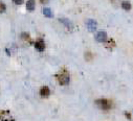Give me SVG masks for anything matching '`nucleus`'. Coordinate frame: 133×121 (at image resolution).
<instances>
[{"label": "nucleus", "instance_id": "obj_1", "mask_svg": "<svg viewBox=\"0 0 133 121\" xmlns=\"http://www.w3.org/2000/svg\"><path fill=\"white\" fill-rule=\"evenodd\" d=\"M56 78L58 79L59 84L61 86H67L70 81V76H69V73L66 69H62L57 75H56Z\"/></svg>", "mask_w": 133, "mask_h": 121}, {"label": "nucleus", "instance_id": "obj_2", "mask_svg": "<svg viewBox=\"0 0 133 121\" xmlns=\"http://www.w3.org/2000/svg\"><path fill=\"white\" fill-rule=\"evenodd\" d=\"M95 104H96V107H98L99 109L105 110V111H107V110H110V109L112 108V104H111V102H110L108 99H104V98L95 100Z\"/></svg>", "mask_w": 133, "mask_h": 121}, {"label": "nucleus", "instance_id": "obj_3", "mask_svg": "<svg viewBox=\"0 0 133 121\" xmlns=\"http://www.w3.org/2000/svg\"><path fill=\"white\" fill-rule=\"evenodd\" d=\"M86 27H87V29L89 30V32L93 33V32H95V30H96L97 23H96L93 19H88V20L86 21Z\"/></svg>", "mask_w": 133, "mask_h": 121}, {"label": "nucleus", "instance_id": "obj_4", "mask_svg": "<svg viewBox=\"0 0 133 121\" xmlns=\"http://www.w3.org/2000/svg\"><path fill=\"white\" fill-rule=\"evenodd\" d=\"M34 46H35L36 50L42 52V51H44V49H45V42H44L42 39H38V40L34 43Z\"/></svg>", "mask_w": 133, "mask_h": 121}, {"label": "nucleus", "instance_id": "obj_5", "mask_svg": "<svg viewBox=\"0 0 133 121\" xmlns=\"http://www.w3.org/2000/svg\"><path fill=\"white\" fill-rule=\"evenodd\" d=\"M95 40H96L97 42H101V43L106 42V40H107V35H106V33H105V32H98V33L95 35Z\"/></svg>", "mask_w": 133, "mask_h": 121}, {"label": "nucleus", "instance_id": "obj_6", "mask_svg": "<svg viewBox=\"0 0 133 121\" xmlns=\"http://www.w3.org/2000/svg\"><path fill=\"white\" fill-rule=\"evenodd\" d=\"M59 21H60L62 24H64L68 29H71V28H72V22H71L69 19H67V18H60Z\"/></svg>", "mask_w": 133, "mask_h": 121}, {"label": "nucleus", "instance_id": "obj_7", "mask_svg": "<svg viewBox=\"0 0 133 121\" xmlns=\"http://www.w3.org/2000/svg\"><path fill=\"white\" fill-rule=\"evenodd\" d=\"M35 6H36L35 0H28V1L26 2V10L28 12H32L35 10Z\"/></svg>", "mask_w": 133, "mask_h": 121}, {"label": "nucleus", "instance_id": "obj_8", "mask_svg": "<svg viewBox=\"0 0 133 121\" xmlns=\"http://www.w3.org/2000/svg\"><path fill=\"white\" fill-rule=\"evenodd\" d=\"M49 93H50V91H49V89H48V87H42L41 88V90H40V95L42 96V97H47L48 95H49Z\"/></svg>", "mask_w": 133, "mask_h": 121}, {"label": "nucleus", "instance_id": "obj_9", "mask_svg": "<svg viewBox=\"0 0 133 121\" xmlns=\"http://www.w3.org/2000/svg\"><path fill=\"white\" fill-rule=\"evenodd\" d=\"M43 15L45 16V17H47V18H52V12H51V10L49 9V7H44L43 9Z\"/></svg>", "mask_w": 133, "mask_h": 121}, {"label": "nucleus", "instance_id": "obj_10", "mask_svg": "<svg viewBox=\"0 0 133 121\" xmlns=\"http://www.w3.org/2000/svg\"><path fill=\"white\" fill-rule=\"evenodd\" d=\"M122 7L125 11H130L131 10V3L129 1H123L122 2Z\"/></svg>", "mask_w": 133, "mask_h": 121}, {"label": "nucleus", "instance_id": "obj_11", "mask_svg": "<svg viewBox=\"0 0 133 121\" xmlns=\"http://www.w3.org/2000/svg\"><path fill=\"white\" fill-rule=\"evenodd\" d=\"M1 113H2V115L4 116V118L0 117V121H15V120L11 117V115H10V114L8 115V117H5V113H6V112H1Z\"/></svg>", "mask_w": 133, "mask_h": 121}, {"label": "nucleus", "instance_id": "obj_12", "mask_svg": "<svg viewBox=\"0 0 133 121\" xmlns=\"http://www.w3.org/2000/svg\"><path fill=\"white\" fill-rule=\"evenodd\" d=\"M21 38L24 39V40H26V41H29L30 40V36L28 35V33H22L21 34Z\"/></svg>", "mask_w": 133, "mask_h": 121}, {"label": "nucleus", "instance_id": "obj_13", "mask_svg": "<svg viewBox=\"0 0 133 121\" xmlns=\"http://www.w3.org/2000/svg\"><path fill=\"white\" fill-rule=\"evenodd\" d=\"M5 11H6V6H5V4H4L3 2L0 1V14L4 13Z\"/></svg>", "mask_w": 133, "mask_h": 121}, {"label": "nucleus", "instance_id": "obj_14", "mask_svg": "<svg viewBox=\"0 0 133 121\" xmlns=\"http://www.w3.org/2000/svg\"><path fill=\"white\" fill-rule=\"evenodd\" d=\"M13 2L15 4H17V5H21L23 3V0H13Z\"/></svg>", "mask_w": 133, "mask_h": 121}, {"label": "nucleus", "instance_id": "obj_15", "mask_svg": "<svg viewBox=\"0 0 133 121\" xmlns=\"http://www.w3.org/2000/svg\"><path fill=\"white\" fill-rule=\"evenodd\" d=\"M125 116H126V118H127L128 120H131V117H132V116H131V113L126 112V113H125Z\"/></svg>", "mask_w": 133, "mask_h": 121}, {"label": "nucleus", "instance_id": "obj_16", "mask_svg": "<svg viewBox=\"0 0 133 121\" xmlns=\"http://www.w3.org/2000/svg\"><path fill=\"white\" fill-rule=\"evenodd\" d=\"M40 1V3H42V4H46L47 2H48V0H39Z\"/></svg>", "mask_w": 133, "mask_h": 121}]
</instances>
